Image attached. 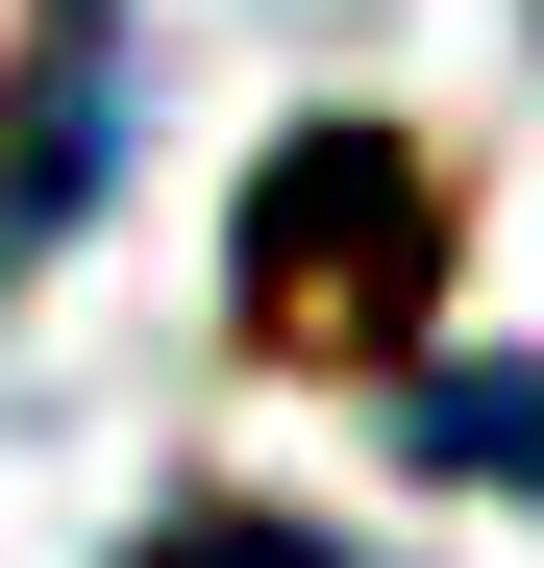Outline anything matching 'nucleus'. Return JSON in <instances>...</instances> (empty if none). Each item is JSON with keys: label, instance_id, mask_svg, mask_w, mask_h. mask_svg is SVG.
I'll use <instances>...</instances> for the list:
<instances>
[{"label": "nucleus", "instance_id": "nucleus-1", "mask_svg": "<svg viewBox=\"0 0 544 568\" xmlns=\"http://www.w3.org/2000/svg\"><path fill=\"white\" fill-rule=\"evenodd\" d=\"M445 297V173L396 124H298L248 173V346H298V371H396Z\"/></svg>", "mask_w": 544, "mask_h": 568}, {"label": "nucleus", "instance_id": "nucleus-2", "mask_svg": "<svg viewBox=\"0 0 544 568\" xmlns=\"http://www.w3.org/2000/svg\"><path fill=\"white\" fill-rule=\"evenodd\" d=\"M100 149H124V50H100V0H50V50H26V100H0V247H50Z\"/></svg>", "mask_w": 544, "mask_h": 568}, {"label": "nucleus", "instance_id": "nucleus-3", "mask_svg": "<svg viewBox=\"0 0 544 568\" xmlns=\"http://www.w3.org/2000/svg\"><path fill=\"white\" fill-rule=\"evenodd\" d=\"M421 445H445V469H520V495H544V396H520V371H445V396H421Z\"/></svg>", "mask_w": 544, "mask_h": 568}, {"label": "nucleus", "instance_id": "nucleus-4", "mask_svg": "<svg viewBox=\"0 0 544 568\" xmlns=\"http://www.w3.org/2000/svg\"><path fill=\"white\" fill-rule=\"evenodd\" d=\"M124 568H346V544H322V519H149Z\"/></svg>", "mask_w": 544, "mask_h": 568}]
</instances>
